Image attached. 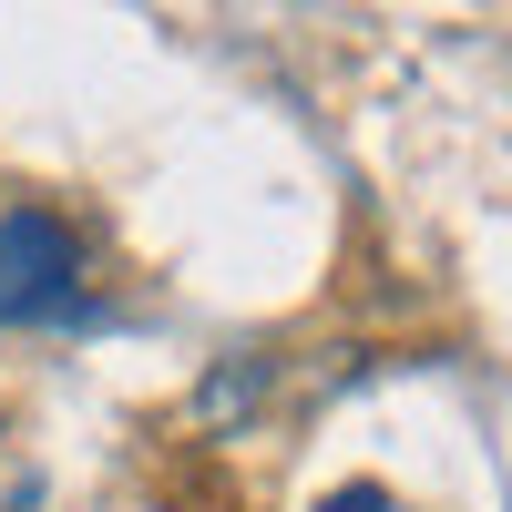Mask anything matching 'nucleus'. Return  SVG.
I'll list each match as a JSON object with an SVG mask.
<instances>
[{"mask_svg":"<svg viewBox=\"0 0 512 512\" xmlns=\"http://www.w3.org/2000/svg\"><path fill=\"white\" fill-rule=\"evenodd\" d=\"M154 512H246V492H236V472L205 441H175L154 461Z\"/></svg>","mask_w":512,"mask_h":512,"instance_id":"obj_2","label":"nucleus"},{"mask_svg":"<svg viewBox=\"0 0 512 512\" xmlns=\"http://www.w3.org/2000/svg\"><path fill=\"white\" fill-rule=\"evenodd\" d=\"M72 277H82L72 226H52V216H11V226H0V318H41V308H62Z\"/></svg>","mask_w":512,"mask_h":512,"instance_id":"obj_1","label":"nucleus"},{"mask_svg":"<svg viewBox=\"0 0 512 512\" xmlns=\"http://www.w3.org/2000/svg\"><path fill=\"white\" fill-rule=\"evenodd\" d=\"M11 512H31V502H11Z\"/></svg>","mask_w":512,"mask_h":512,"instance_id":"obj_4","label":"nucleus"},{"mask_svg":"<svg viewBox=\"0 0 512 512\" xmlns=\"http://www.w3.org/2000/svg\"><path fill=\"white\" fill-rule=\"evenodd\" d=\"M318 512H390V492H379V482H349V492H328Z\"/></svg>","mask_w":512,"mask_h":512,"instance_id":"obj_3","label":"nucleus"}]
</instances>
